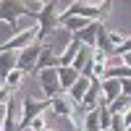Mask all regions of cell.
<instances>
[{
  "instance_id": "1",
  "label": "cell",
  "mask_w": 131,
  "mask_h": 131,
  "mask_svg": "<svg viewBox=\"0 0 131 131\" xmlns=\"http://www.w3.org/2000/svg\"><path fill=\"white\" fill-rule=\"evenodd\" d=\"M110 8H113L110 0H105V3H84V0H76V3H68L66 10L58 13V21H60V18L79 16V18H84V21H102V24H105V18L110 16Z\"/></svg>"
},
{
  "instance_id": "2",
  "label": "cell",
  "mask_w": 131,
  "mask_h": 131,
  "mask_svg": "<svg viewBox=\"0 0 131 131\" xmlns=\"http://www.w3.org/2000/svg\"><path fill=\"white\" fill-rule=\"evenodd\" d=\"M37 21V42H47V37L58 29V3L50 0V3H42V10L39 16L34 18Z\"/></svg>"
},
{
  "instance_id": "3",
  "label": "cell",
  "mask_w": 131,
  "mask_h": 131,
  "mask_svg": "<svg viewBox=\"0 0 131 131\" xmlns=\"http://www.w3.org/2000/svg\"><path fill=\"white\" fill-rule=\"evenodd\" d=\"M50 110V100H34V97H24L21 102V115H18V131H26L29 123L34 121L37 115Z\"/></svg>"
},
{
  "instance_id": "4",
  "label": "cell",
  "mask_w": 131,
  "mask_h": 131,
  "mask_svg": "<svg viewBox=\"0 0 131 131\" xmlns=\"http://www.w3.org/2000/svg\"><path fill=\"white\" fill-rule=\"evenodd\" d=\"M76 113H79V107L71 102V97L66 94V92H60L58 97L50 100V115H66L76 128H79V118H76Z\"/></svg>"
},
{
  "instance_id": "5",
  "label": "cell",
  "mask_w": 131,
  "mask_h": 131,
  "mask_svg": "<svg viewBox=\"0 0 131 131\" xmlns=\"http://www.w3.org/2000/svg\"><path fill=\"white\" fill-rule=\"evenodd\" d=\"M34 42H37V29H21V31H16L8 42L0 45V52H21L24 47L34 45Z\"/></svg>"
},
{
  "instance_id": "6",
  "label": "cell",
  "mask_w": 131,
  "mask_h": 131,
  "mask_svg": "<svg viewBox=\"0 0 131 131\" xmlns=\"http://www.w3.org/2000/svg\"><path fill=\"white\" fill-rule=\"evenodd\" d=\"M18 16H29L24 3H16V0H3L0 3V21H5L10 26V31H21V29H16Z\"/></svg>"
},
{
  "instance_id": "7",
  "label": "cell",
  "mask_w": 131,
  "mask_h": 131,
  "mask_svg": "<svg viewBox=\"0 0 131 131\" xmlns=\"http://www.w3.org/2000/svg\"><path fill=\"white\" fill-rule=\"evenodd\" d=\"M37 81L42 86V97L45 100H52V97L60 94V84H58V68H45L37 73Z\"/></svg>"
},
{
  "instance_id": "8",
  "label": "cell",
  "mask_w": 131,
  "mask_h": 131,
  "mask_svg": "<svg viewBox=\"0 0 131 131\" xmlns=\"http://www.w3.org/2000/svg\"><path fill=\"white\" fill-rule=\"evenodd\" d=\"M39 42H34V45H29V47H24L18 52V60H16V68L21 71V73H34V66H37V55H39Z\"/></svg>"
},
{
  "instance_id": "9",
  "label": "cell",
  "mask_w": 131,
  "mask_h": 131,
  "mask_svg": "<svg viewBox=\"0 0 131 131\" xmlns=\"http://www.w3.org/2000/svg\"><path fill=\"white\" fill-rule=\"evenodd\" d=\"M45 68H58V52L52 50V45H42L39 47V55H37V66H34V76Z\"/></svg>"
},
{
  "instance_id": "10",
  "label": "cell",
  "mask_w": 131,
  "mask_h": 131,
  "mask_svg": "<svg viewBox=\"0 0 131 131\" xmlns=\"http://www.w3.org/2000/svg\"><path fill=\"white\" fill-rule=\"evenodd\" d=\"M0 131H18V107L16 100L10 97L5 110H3V123H0Z\"/></svg>"
},
{
  "instance_id": "11",
  "label": "cell",
  "mask_w": 131,
  "mask_h": 131,
  "mask_svg": "<svg viewBox=\"0 0 131 131\" xmlns=\"http://www.w3.org/2000/svg\"><path fill=\"white\" fill-rule=\"evenodd\" d=\"M89 81H92V79H84V76H79V79L73 81V86H71L68 92H66V94L71 97V102H73L76 107L81 105V100H84V94H86V89H89Z\"/></svg>"
},
{
  "instance_id": "12",
  "label": "cell",
  "mask_w": 131,
  "mask_h": 131,
  "mask_svg": "<svg viewBox=\"0 0 131 131\" xmlns=\"http://www.w3.org/2000/svg\"><path fill=\"white\" fill-rule=\"evenodd\" d=\"M76 79H79V73H76L71 66H58V84H60V92H68Z\"/></svg>"
},
{
  "instance_id": "13",
  "label": "cell",
  "mask_w": 131,
  "mask_h": 131,
  "mask_svg": "<svg viewBox=\"0 0 131 131\" xmlns=\"http://www.w3.org/2000/svg\"><path fill=\"white\" fill-rule=\"evenodd\" d=\"M128 105H131V97H128V94H118L115 100H113L110 105H105V107H107V113H110V115H126V113H128Z\"/></svg>"
},
{
  "instance_id": "14",
  "label": "cell",
  "mask_w": 131,
  "mask_h": 131,
  "mask_svg": "<svg viewBox=\"0 0 131 131\" xmlns=\"http://www.w3.org/2000/svg\"><path fill=\"white\" fill-rule=\"evenodd\" d=\"M16 60H18V52H0V79L16 71Z\"/></svg>"
},
{
  "instance_id": "15",
  "label": "cell",
  "mask_w": 131,
  "mask_h": 131,
  "mask_svg": "<svg viewBox=\"0 0 131 131\" xmlns=\"http://www.w3.org/2000/svg\"><path fill=\"white\" fill-rule=\"evenodd\" d=\"M92 52H94L92 47H86V45H81V47H79V52H76V58L71 60V68H73L76 73H81V68L86 66V60L92 58Z\"/></svg>"
},
{
  "instance_id": "16",
  "label": "cell",
  "mask_w": 131,
  "mask_h": 131,
  "mask_svg": "<svg viewBox=\"0 0 131 131\" xmlns=\"http://www.w3.org/2000/svg\"><path fill=\"white\" fill-rule=\"evenodd\" d=\"M3 81H5L3 86H5V89H8V92H16V89H18V86H21V81H24V73H21V71L16 68V71H10V73L5 76V79H3Z\"/></svg>"
},
{
  "instance_id": "17",
  "label": "cell",
  "mask_w": 131,
  "mask_h": 131,
  "mask_svg": "<svg viewBox=\"0 0 131 131\" xmlns=\"http://www.w3.org/2000/svg\"><path fill=\"white\" fill-rule=\"evenodd\" d=\"M110 131H128V113L126 115H110Z\"/></svg>"
},
{
  "instance_id": "18",
  "label": "cell",
  "mask_w": 131,
  "mask_h": 131,
  "mask_svg": "<svg viewBox=\"0 0 131 131\" xmlns=\"http://www.w3.org/2000/svg\"><path fill=\"white\" fill-rule=\"evenodd\" d=\"M107 39H110V45H113V47H118L121 42L128 39V34H126V31H113V29H107Z\"/></svg>"
},
{
  "instance_id": "19",
  "label": "cell",
  "mask_w": 131,
  "mask_h": 131,
  "mask_svg": "<svg viewBox=\"0 0 131 131\" xmlns=\"http://www.w3.org/2000/svg\"><path fill=\"white\" fill-rule=\"evenodd\" d=\"M29 128H31V131H47V115H45V113L37 115L34 121L29 123Z\"/></svg>"
},
{
  "instance_id": "20",
  "label": "cell",
  "mask_w": 131,
  "mask_h": 131,
  "mask_svg": "<svg viewBox=\"0 0 131 131\" xmlns=\"http://www.w3.org/2000/svg\"><path fill=\"white\" fill-rule=\"evenodd\" d=\"M10 97H13V94H10V92L5 89V86H0V107H5V105H8V100H10Z\"/></svg>"
},
{
  "instance_id": "21",
  "label": "cell",
  "mask_w": 131,
  "mask_h": 131,
  "mask_svg": "<svg viewBox=\"0 0 131 131\" xmlns=\"http://www.w3.org/2000/svg\"><path fill=\"white\" fill-rule=\"evenodd\" d=\"M102 131H110V128H102Z\"/></svg>"
}]
</instances>
